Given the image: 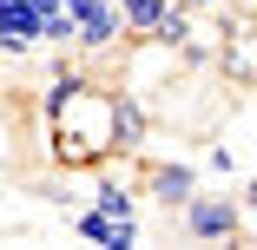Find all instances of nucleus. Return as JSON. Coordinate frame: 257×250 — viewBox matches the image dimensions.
<instances>
[{
  "mask_svg": "<svg viewBox=\"0 0 257 250\" xmlns=\"http://www.w3.org/2000/svg\"><path fill=\"white\" fill-rule=\"evenodd\" d=\"M165 7H172V0H119V14H125V27H132V33H159Z\"/></svg>",
  "mask_w": 257,
  "mask_h": 250,
  "instance_id": "6e6552de",
  "label": "nucleus"
},
{
  "mask_svg": "<svg viewBox=\"0 0 257 250\" xmlns=\"http://www.w3.org/2000/svg\"><path fill=\"white\" fill-rule=\"evenodd\" d=\"M185 230L191 237H237V204L231 197H185Z\"/></svg>",
  "mask_w": 257,
  "mask_h": 250,
  "instance_id": "7ed1b4c3",
  "label": "nucleus"
},
{
  "mask_svg": "<svg viewBox=\"0 0 257 250\" xmlns=\"http://www.w3.org/2000/svg\"><path fill=\"white\" fill-rule=\"evenodd\" d=\"M46 27V14L33 7V0H0V46L7 53H20V46H33Z\"/></svg>",
  "mask_w": 257,
  "mask_h": 250,
  "instance_id": "20e7f679",
  "label": "nucleus"
},
{
  "mask_svg": "<svg viewBox=\"0 0 257 250\" xmlns=\"http://www.w3.org/2000/svg\"><path fill=\"white\" fill-rule=\"evenodd\" d=\"M191 165H159V171H152V197H159V204H185V197H191Z\"/></svg>",
  "mask_w": 257,
  "mask_h": 250,
  "instance_id": "423d86ee",
  "label": "nucleus"
},
{
  "mask_svg": "<svg viewBox=\"0 0 257 250\" xmlns=\"http://www.w3.org/2000/svg\"><path fill=\"white\" fill-rule=\"evenodd\" d=\"M0 165H7V145H0Z\"/></svg>",
  "mask_w": 257,
  "mask_h": 250,
  "instance_id": "9b49d317",
  "label": "nucleus"
},
{
  "mask_svg": "<svg viewBox=\"0 0 257 250\" xmlns=\"http://www.w3.org/2000/svg\"><path fill=\"white\" fill-rule=\"evenodd\" d=\"M172 7H211V0H172Z\"/></svg>",
  "mask_w": 257,
  "mask_h": 250,
  "instance_id": "9d476101",
  "label": "nucleus"
},
{
  "mask_svg": "<svg viewBox=\"0 0 257 250\" xmlns=\"http://www.w3.org/2000/svg\"><path fill=\"white\" fill-rule=\"evenodd\" d=\"M46 112H53L60 152H66L73 165L112 145V92H92L86 79H66V86H60L53 99H46Z\"/></svg>",
  "mask_w": 257,
  "mask_h": 250,
  "instance_id": "f257e3e1",
  "label": "nucleus"
},
{
  "mask_svg": "<svg viewBox=\"0 0 257 250\" xmlns=\"http://www.w3.org/2000/svg\"><path fill=\"white\" fill-rule=\"evenodd\" d=\"M79 237H86V243H106V250H132V243H139V224L92 204V211H79Z\"/></svg>",
  "mask_w": 257,
  "mask_h": 250,
  "instance_id": "39448f33",
  "label": "nucleus"
},
{
  "mask_svg": "<svg viewBox=\"0 0 257 250\" xmlns=\"http://www.w3.org/2000/svg\"><path fill=\"white\" fill-rule=\"evenodd\" d=\"M66 14H73V27H79V40H86V46H112V40L125 33L119 0H66Z\"/></svg>",
  "mask_w": 257,
  "mask_h": 250,
  "instance_id": "f03ea898",
  "label": "nucleus"
},
{
  "mask_svg": "<svg viewBox=\"0 0 257 250\" xmlns=\"http://www.w3.org/2000/svg\"><path fill=\"white\" fill-rule=\"evenodd\" d=\"M145 138V112L132 99H112V145H139Z\"/></svg>",
  "mask_w": 257,
  "mask_h": 250,
  "instance_id": "0eeeda50",
  "label": "nucleus"
},
{
  "mask_svg": "<svg viewBox=\"0 0 257 250\" xmlns=\"http://www.w3.org/2000/svg\"><path fill=\"white\" fill-rule=\"evenodd\" d=\"M99 211H112V217H132V197H125L119 184H106V191H99Z\"/></svg>",
  "mask_w": 257,
  "mask_h": 250,
  "instance_id": "1a4fd4ad",
  "label": "nucleus"
}]
</instances>
